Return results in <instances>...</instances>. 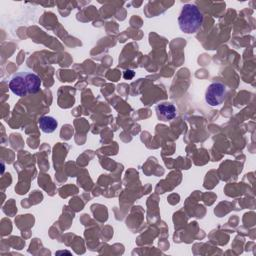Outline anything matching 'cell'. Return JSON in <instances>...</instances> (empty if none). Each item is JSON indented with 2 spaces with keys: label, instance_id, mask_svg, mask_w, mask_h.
<instances>
[{
  "label": "cell",
  "instance_id": "cell-1",
  "mask_svg": "<svg viewBox=\"0 0 256 256\" xmlns=\"http://www.w3.org/2000/svg\"><path fill=\"white\" fill-rule=\"evenodd\" d=\"M41 87L40 77L28 71L16 73L9 81L10 90L19 97H24L28 94H36Z\"/></svg>",
  "mask_w": 256,
  "mask_h": 256
},
{
  "label": "cell",
  "instance_id": "cell-2",
  "mask_svg": "<svg viewBox=\"0 0 256 256\" xmlns=\"http://www.w3.org/2000/svg\"><path fill=\"white\" fill-rule=\"evenodd\" d=\"M204 17L200 9L194 4H185L178 17V25L186 34L196 33L203 24Z\"/></svg>",
  "mask_w": 256,
  "mask_h": 256
},
{
  "label": "cell",
  "instance_id": "cell-3",
  "mask_svg": "<svg viewBox=\"0 0 256 256\" xmlns=\"http://www.w3.org/2000/svg\"><path fill=\"white\" fill-rule=\"evenodd\" d=\"M227 95V87L224 83L216 81L211 83L205 93V101L208 105L215 107L220 105Z\"/></svg>",
  "mask_w": 256,
  "mask_h": 256
},
{
  "label": "cell",
  "instance_id": "cell-4",
  "mask_svg": "<svg viewBox=\"0 0 256 256\" xmlns=\"http://www.w3.org/2000/svg\"><path fill=\"white\" fill-rule=\"evenodd\" d=\"M157 118L160 121H171L176 117V107L171 103H160L155 107Z\"/></svg>",
  "mask_w": 256,
  "mask_h": 256
},
{
  "label": "cell",
  "instance_id": "cell-5",
  "mask_svg": "<svg viewBox=\"0 0 256 256\" xmlns=\"http://www.w3.org/2000/svg\"><path fill=\"white\" fill-rule=\"evenodd\" d=\"M38 125L42 132L50 134L56 130L58 123L55 118L51 116H43L38 120Z\"/></svg>",
  "mask_w": 256,
  "mask_h": 256
},
{
  "label": "cell",
  "instance_id": "cell-6",
  "mask_svg": "<svg viewBox=\"0 0 256 256\" xmlns=\"http://www.w3.org/2000/svg\"><path fill=\"white\" fill-rule=\"evenodd\" d=\"M134 71L133 70H126L125 72H124V74H123V77L125 78V79H132L133 78V76H134Z\"/></svg>",
  "mask_w": 256,
  "mask_h": 256
}]
</instances>
